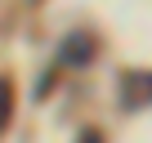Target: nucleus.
Segmentation results:
<instances>
[{
  "label": "nucleus",
  "mask_w": 152,
  "mask_h": 143,
  "mask_svg": "<svg viewBox=\"0 0 152 143\" xmlns=\"http://www.w3.org/2000/svg\"><path fill=\"white\" fill-rule=\"evenodd\" d=\"M76 143H103V134H99V130H81V139H76Z\"/></svg>",
  "instance_id": "4"
},
{
  "label": "nucleus",
  "mask_w": 152,
  "mask_h": 143,
  "mask_svg": "<svg viewBox=\"0 0 152 143\" xmlns=\"http://www.w3.org/2000/svg\"><path fill=\"white\" fill-rule=\"evenodd\" d=\"M9 121H14V81L0 76V130H5Z\"/></svg>",
  "instance_id": "3"
},
{
  "label": "nucleus",
  "mask_w": 152,
  "mask_h": 143,
  "mask_svg": "<svg viewBox=\"0 0 152 143\" xmlns=\"http://www.w3.org/2000/svg\"><path fill=\"white\" fill-rule=\"evenodd\" d=\"M121 98L125 107H152V72H125Z\"/></svg>",
  "instance_id": "1"
},
{
  "label": "nucleus",
  "mask_w": 152,
  "mask_h": 143,
  "mask_svg": "<svg viewBox=\"0 0 152 143\" xmlns=\"http://www.w3.org/2000/svg\"><path fill=\"white\" fill-rule=\"evenodd\" d=\"M90 58H94V36H85V31L67 36V45H63V63L67 67H85Z\"/></svg>",
  "instance_id": "2"
}]
</instances>
